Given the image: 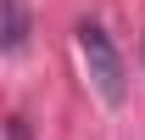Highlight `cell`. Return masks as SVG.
Wrapping results in <instances>:
<instances>
[{"mask_svg": "<svg viewBox=\"0 0 145 140\" xmlns=\"http://www.w3.org/2000/svg\"><path fill=\"white\" fill-rule=\"evenodd\" d=\"M72 39H78V56H84V73H89L95 95H101L106 106H123V95H128V67H123V51L112 45V34L101 28V22H78Z\"/></svg>", "mask_w": 145, "mask_h": 140, "instance_id": "1", "label": "cell"}, {"mask_svg": "<svg viewBox=\"0 0 145 140\" xmlns=\"http://www.w3.org/2000/svg\"><path fill=\"white\" fill-rule=\"evenodd\" d=\"M0 140H34V129H28V118H6V129H0Z\"/></svg>", "mask_w": 145, "mask_h": 140, "instance_id": "3", "label": "cell"}, {"mask_svg": "<svg viewBox=\"0 0 145 140\" xmlns=\"http://www.w3.org/2000/svg\"><path fill=\"white\" fill-rule=\"evenodd\" d=\"M28 28H34L28 0H0V51H6V56L28 45Z\"/></svg>", "mask_w": 145, "mask_h": 140, "instance_id": "2", "label": "cell"}]
</instances>
